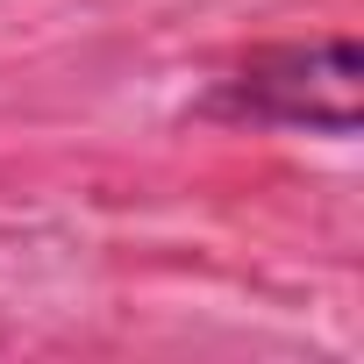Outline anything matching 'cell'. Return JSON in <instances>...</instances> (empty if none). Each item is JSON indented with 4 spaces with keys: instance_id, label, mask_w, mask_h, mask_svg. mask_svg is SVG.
I'll list each match as a JSON object with an SVG mask.
<instances>
[{
    "instance_id": "6da1fadb",
    "label": "cell",
    "mask_w": 364,
    "mask_h": 364,
    "mask_svg": "<svg viewBox=\"0 0 364 364\" xmlns=\"http://www.w3.org/2000/svg\"><path fill=\"white\" fill-rule=\"evenodd\" d=\"M215 114L314 129V136H357V36H314V43L257 50L236 79H222Z\"/></svg>"
}]
</instances>
